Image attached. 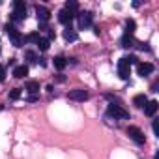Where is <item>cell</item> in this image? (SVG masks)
Here are the masks:
<instances>
[{"label":"cell","mask_w":159,"mask_h":159,"mask_svg":"<svg viewBox=\"0 0 159 159\" xmlns=\"http://www.w3.org/2000/svg\"><path fill=\"white\" fill-rule=\"evenodd\" d=\"M155 112H157V101H148L144 105V114L146 116H153Z\"/></svg>","instance_id":"12"},{"label":"cell","mask_w":159,"mask_h":159,"mask_svg":"<svg viewBox=\"0 0 159 159\" xmlns=\"http://www.w3.org/2000/svg\"><path fill=\"white\" fill-rule=\"evenodd\" d=\"M26 75H28V66H17L13 69V77L15 79H25Z\"/></svg>","instance_id":"11"},{"label":"cell","mask_w":159,"mask_h":159,"mask_svg":"<svg viewBox=\"0 0 159 159\" xmlns=\"http://www.w3.org/2000/svg\"><path fill=\"white\" fill-rule=\"evenodd\" d=\"M73 17H75V13H71V11H69V10H66V8L58 13V21H60L62 25H69V23L73 21Z\"/></svg>","instance_id":"10"},{"label":"cell","mask_w":159,"mask_h":159,"mask_svg":"<svg viewBox=\"0 0 159 159\" xmlns=\"http://www.w3.org/2000/svg\"><path fill=\"white\" fill-rule=\"evenodd\" d=\"M66 66H67V60H66L64 56H56V58H54V67H56V69H64Z\"/></svg>","instance_id":"17"},{"label":"cell","mask_w":159,"mask_h":159,"mask_svg":"<svg viewBox=\"0 0 159 159\" xmlns=\"http://www.w3.org/2000/svg\"><path fill=\"white\" fill-rule=\"evenodd\" d=\"M49 43H51V41H49L47 38H39V39H38V47H39L41 51H47V49H49Z\"/></svg>","instance_id":"19"},{"label":"cell","mask_w":159,"mask_h":159,"mask_svg":"<svg viewBox=\"0 0 159 159\" xmlns=\"http://www.w3.org/2000/svg\"><path fill=\"white\" fill-rule=\"evenodd\" d=\"M125 131H127L129 139H133L137 144H144V142H146V137H144V133H142V131H140L137 125H129Z\"/></svg>","instance_id":"3"},{"label":"cell","mask_w":159,"mask_h":159,"mask_svg":"<svg viewBox=\"0 0 159 159\" xmlns=\"http://www.w3.org/2000/svg\"><path fill=\"white\" fill-rule=\"evenodd\" d=\"M133 43H135V39H133V36H124L122 38V47H125V49H129V47H133Z\"/></svg>","instance_id":"18"},{"label":"cell","mask_w":159,"mask_h":159,"mask_svg":"<svg viewBox=\"0 0 159 159\" xmlns=\"http://www.w3.org/2000/svg\"><path fill=\"white\" fill-rule=\"evenodd\" d=\"M135 28H137L135 21H133V19H127V21H125V34H127V36H131V34L135 32Z\"/></svg>","instance_id":"16"},{"label":"cell","mask_w":159,"mask_h":159,"mask_svg":"<svg viewBox=\"0 0 159 159\" xmlns=\"http://www.w3.org/2000/svg\"><path fill=\"white\" fill-rule=\"evenodd\" d=\"M64 38H66L67 41H75V39H77V32H75L71 26H67V28L64 30Z\"/></svg>","instance_id":"15"},{"label":"cell","mask_w":159,"mask_h":159,"mask_svg":"<svg viewBox=\"0 0 159 159\" xmlns=\"http://www.w3.org/2000/svg\"><path fill=\"white\" fill-rule=\"evenodd\" d=\"M152 71H153V64H150V62H139V64H137V73H139L140 77L150 75Z\"/></svg>","instance_id":"8"},{"label":"cell","mask_w":159,"mask_h":159,"mask_svg":"<svg viewBox=\"0 0 159 159\" xmlns=\"http://www.w3.org/2000/svg\"><path fill=\"white\" fill-rule=\"evenodd\" d=\"M36 13H38V19H39L41 25H45V23L51 19V11H49L45 6H38V8H36Z\"/></svg>","instance_id":"9"},{"label":"cell","mask_w":159,"mask_h":159,"mask_svg":"<svg viewBox=\"0 0 159 159\" xmlns=\"http://www.w3.org/2000/svg\"><path fill=\"white\" fill-rule=\"evenodd\" d=\"M4 30H6V34L10 36V39H11V43L15 45V47H23V41H25V38H23V34L15 28V26H11L10 23L4 26Z\"/></svg>","instance_id":"1"},{"label":"cell","mask_w":159,"mask_h":159,"mask_svg":"<svg viewBox=\"0 0 159 159\" xmlns=\"http://www.w3.org/2000/svg\"><path fill=\"white\" fill-rule=\"evenodd\" d=\"M19 98H21V90L19 88H15V90L10 92V99H19Z\"/></svg>","instance_id":"22"},{"label":"cell","mask_w":159,"mask_h":159,"mask_svg":"<svg viewBox=\"0 0 159 159\" xmlns=\"http://www.w3.org/2000/svg\"><path fill=\"white\" fill-rule=\"evenodd\" d=\"M88 26H92V13L90 11L79 13V28H88Z\"/></svg>","instance_id":"7"},{"label":"cell","mask_w":159,"mask_h":159,"mask_svg":"<svg viewBox=\"0 0 159 159\" xmlns=\"http://www.w3.org/2000/svg\"><path fill=\"white\" fill-rule=\"evenodd\" d=\"M54 38H56V34H54V30H49V38H47V39L51 41V39H54Z\"/></svg>","instance_id":"26"},{"label":"cell","mask_w":159,"mask_h":159,"mask_svg":"<svg viewBox=\"0 0 159 159\" xmlns=\"http://www.w3.org/2000/svg\"><path fill=\"white\" fill-rule=\"evenodd\" d=\"M107 112H109V116H114V118H120V120H129V111H125V109L120 107V105L111 103V105L107 107Z\"/></svg>","instance_id":"2"},{"label":"cell","mask_w":159,"mask_h":159,"mask_svg":"<svg viewBox=\"0 0 159 159\" xmlns=\"http://www.w3.org/2000/svg\"><path fill=\"white\" fill-rule=\"evenodd\" d=\"M0 111H2V105H0Z\"/></svg>","instance_id":"28"},{"label":"cell","mask_w":159,"mask_h":159,"mask_svg":"<svg viewBox=\"0 0 159 159\" xmlns=\"http://www.w3.org/2000/svg\"><path fill=\"white\" fill-rule=\"evenodd\" d=\"M77 8H79V6H77V2H67V4H66V10H69L71 13H75V11H77Z\"/></svg>","instance_id":"21"},{"label":"cell","mask_w":159,"mask_h":159,"mask_svg":"<svg viewBox=\"0 0 159 159\" xmlns=\"http://www.w3.org/2000/svg\"><path fill=\"white\" fill-rule=\"evenodd\" d=\"M133 103H135L139 109H144V105L148 103V98H146L144 94H139V96H135V98H133Z\"/></svg>","instance_id":"14"},{"label":"cell","mask_w":159,"mask_h":159,"mask_svg":"<svg viewBox=\"0 0 159 159\" xmlns=\"http://www.w3.org/2000/svg\"><path fill=\"white\" fill-rule=\"evenodd\" d=\"M26 92H28L30 96H36V94L39 92V83H38V81H28V83H26Z\"/></svg>","instance_id":"13"},{"label":"cell","mask_w":159,"mask_h":159,"mask_svg":"<svg viewBox=\"0 0 159 159\" xmlns=\"http://www.w3.org/2000/svg\"><path fill=\"white\" fill-rule=\"evenodd\" d=\"M67 98L73 99V101H84V99H88V92L83 90V88H77V90H71L67 94Z\"/></svg>","instance_id":"6"},{"label":"cell","mask_w":159,"mask_h":159,"mask_svg":"<svg viewBox=\"0 0 159 159\" xmlns=\"http://www.w3.org/2000/svg\"><path fill=\"white\" fill-rule=\"evenodd\" d=\"M118 75H120V79H124V81L129 79V64H127L125 56L118 60Z\"/></svg>","instance_id":"5"},{"label":"cell","mask_w":159,"mask_h":159,"mask_svg":"<svg viewBox=\"0 0 159 159\" xmlns=\"http://www.w3.org/2000/svg\"><path fill=\"white\" fill-rule=\"evenodd\" d=\"M28 101H30V103H34V101H38V96H28Z\"/></svg>","instance_id":"27"},{"label":"cell","mask_w":159,"mask_h":159,"mask_svg":"<svg viewBox=\"0 0 159 159\" xmlns=\"http://www.w3.org/2000/svg\"><path fill=\"white\" fill-rule=\"evenodd\" d=\"M41 36L38 34V32H32V34H28L26 36V41H30V43H38V39H39Z\"/></svg>","instance_id":"20"},{"label":"cell","mask_w":159,"mask_h":159,"mask_svg":"<svg viewBox=\"0 0 159 159\" xmlns=\"http://www.w3.org/2000/svg\"><path fill=\"white\" fill-rule=\"evenodd\" d=\"M26 58H28L30 62H38V56H36V52H32V51H26Z\"/></svg>","instance_id":"23"},{"label":"cell","mask_w":159,"mask_h":159,"mask_svg":"<svg viewBox=\"0 0 159 159\" xmlns=\"http://www.w3.org/2000/svg\"><path fill=\"white\" fill-rule=\"evenodd\" d=\"M153 133H155V135L159 137V125H157V120L153 122Z\"/></svg>","instance_id":"25"},{"label":"cell","mask_w":159,"mask_h":159,"mask_svg":"<svg viewBox=\"0 0 159 159\" xmlns=\"http://www.w3.org/2000/svg\"><path fill=\"white\" fill-rule=\"evenodd\" d=\"M4 79H6V67H4V66H0V83H2Z\"/></svg>","instance_id":"24"},{"label":"cell","mask_w":159,"mask_h":159,"mask_svg":"<svg viewBox=\"0 0 159 159\" xmlns=\"http://www.w3.org/2000/svg\"><path fill=\"white\" fill-rule=\"evenodd\" d=\"M13 19L15 21H23L26 17V4L23 2V0H15L13 2Z\"/></svg>","instance_id":"4"}]
</instances>
